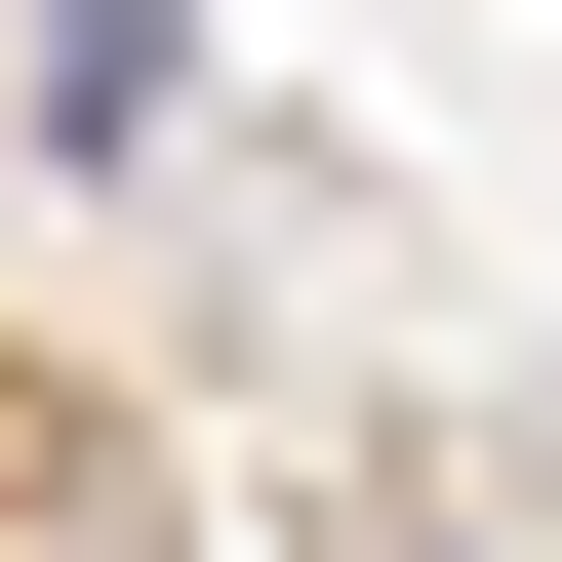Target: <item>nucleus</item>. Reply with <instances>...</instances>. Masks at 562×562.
I'll list each match as a JSON object with an SVG mask.
<instances>
[]
</instances>
